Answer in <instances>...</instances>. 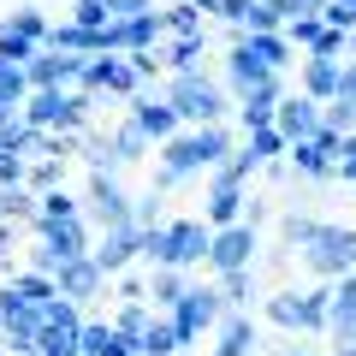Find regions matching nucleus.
Wrapping results in <instances>:
<instances>
[{
    "label": "nucleus",
    "mask_w": 356,
    "mask_h": 356,
    "mask_svg": "<svg viewBox=\"0 0 356 356\" xmlns=\"http://www.w3.org/2000/svg\"><path fill=\"white\" fill-rule=\"evenodd\" d=\"M208 243H214V232L202 220H172V226L143 232V250L154 255V267H191V261L208 255Z\"/></svg>",
    "instance_id": "obj_1"
},
{
    "label": "nucleus",
    "mask_w": 356,
    "mask_h": 356,
    "mask_svg": "<svg viewBox=\"0 0 356 356\" xmlns=\"http://www.w3.org/2000/svg\"><path fill=\"white\" fill-rule=\"evenodd\" d=\"M220 154H226V131L220 125H202V131H191V137H172L166 154H161V184H178L184 172H202Z\"/></svg>",
    "instance_id": "obj_2"
},
{
    "label": "nucleus",
    "mask_w": 356,
    "mask_h": 356,
    "mask_svg": "<svg viewBox=\"0 0 356 356\" xmlns=\"http://www.w3.org/2000/svg\"><path fill=\"white\" fill-rule=\"evenodd\" d=\"M303 261L315 267V273L344 280V273L356 267V232L350 226H315V238L303 243Z\"/></svg>",
    "instance_id": "obj_3"
},
{
    "label": "nucleus",
    "mask_w": 356,
    "mask_h": 356,
    "mask_svg": "<svg viewBox=\"0 0 356 356\" xmlns=\"http://www.w3.org/2000/svg\"><path fill=\"white\" fill-rule=\"evenodd\" d=\"M166 102H172V113L178 119H196V125H214L220 119V89L208 83V77H196V72H184V77H172V95H166Z\"/></svg>",
    "instance_id": "obj_4"
},
{
    "label": "nucleus",
    "mask_w": 356,
    "mask_h": 356,
    "mask_svg": "<svg viewBox=\"0 0 356 356\" xmlns=\"http://www.w3.org/2000/svg\"><path fill=\"white\" fill-rule=\"evenodd\" d=\"M267 315L280 327H327L332 321V291H315V297H273Z\"/></svg>",
    "instance_id": "obj_5"
},
{
    "label": "nucleus",
    "mask_w": 356,
    "mask_h": 356,
    "mask_svg": "<svg viewBox=\"0 0 356 356\" xmlns=\"http://www.w3.org/2000/svg\"><path fill=\"white\" fill-rule=\"evenodd\" d=\"M273 131H280L285 143H315L321 137V113L309 95H285L280 107H273Z\"/></svg>",
    "instance_id": "obj_6"
},
{
    "label": "nucleus",
    "mask_w": 356,
    "mask_h": 356,
    "mask_svg": "<svg viewBox=\"0 0 356 356\" xmlns=\"http://www.w3.org/2000/svg\"><path fill=\"white\" fill-rule=\"evenodd\" d=\"M214 315H220V291H184L178 297V315H172L178 344H191L202 327H214Z\"/></svg>",
    "instance_id": "obj_7"
},
{
    "label": "nucleus",
    "mask_w": 356,
    "mask_h": 356,
    "mask_svg": "<svg viewBox=\"0 0 356 356\" xmlns=\"http://www.w3.org/2000/svg\"><path fill=\"white\" fill-rule=\"evenodd\" d=\"M250 255H255V232L250 226H226V232H214V243H208V261H214L220 273H243Z\"/></svg>",
    "instance_id": "obj_8"
},
{
    "label": "nucleus",
    "mask_w": 356,
    "mask_h": 356,
    "mask_svg": "<svg viewBox=\"0 0 356 356\" xmlns=\"http://www.w3.org/2000/svg\"><path fill=\"white\" fill-rule=\"evenodd\" d=\"M89 102H77V95H60V89H36V102H30V125H77L83 119Z\"/></svg>",
    "instance_id": "obj_9"
},
{
    "label": "nucleus",
    "mask_w": 356,
    "mask_h": 356,
    "mask_svg": "<svg viewBox=\"0 0 356 356\" xmlns=\"http://www.w3.org/2000/svg\"><path fill=\"white\" fill-rule=\"evenodd\" d=\"M137 77H143L137 65H131V60H113V54H102V60L83 65V83H89V89H119V95H131Z\"/></svg>",
    "instance_id": "obj_10"
},
{
    "label": "nucleus",
    "mask_w": 356,
    "mask_h": 356,
    "mask_svg": "<svg viewBox=\"0 0 356 356\" xmlns=\"http://www.w3.org/2000/svg\"><path fill=\"white\" fill-rule=\"evenodd\" d=\"M339 83H344L339 60H321V54H309V60H303V89H309V102H339Z\"/></svg>",
    "instance_id": "obj_11"
},
{
    "label": "nucleus",
    "mask_w": 356,
    "mask_h": 356,
    "mask_svg": "<svg viewBox=\"0 0 356 356\" xmlns=\"http://www.w3.org/2000/svg\"><path fill=\"white\" fill-rule=\"evenodd\" d=\"M72 77H83V60H77V54H48V60H30V83H36V89H60V83H72Z\"/></svg>",
    "instance_id": "obj_12"
},
{
    "label": "nucleus",
    "mask_w": 356,
    "mask_h": 356,
    "mask_svg": "<svg viewBox=\"0 0 356 356\" xmlns=\"http://www.w3.org/2000/svg\"><path fill=\"white\" fill-rule=\"evenodd\" d=\"M137 250H143V232H137V226H119V232H107V243L95 250V267H102V273H113V267H125Z\"/></svg>",
    "instance_id": "obj_13"
},
{
    "label": "nucleus",
    "mask_w": 356,
    "mask_h": 356,
    "mask_svg": "<svg viewBox=\"0 0 356 356\" xmlns=\"http://www.w3.org/2000/svg\"><path fill=\"white\" fill-rule=\"evenodd\" d=\"M226 72H232V83H238L243 95H255V89H267V83H273V72H267V65L255 60V54L243 48V42H238V48H232V60H226Z\"/></svg>",
    "instance_id": "obj_14"
},
{
    "label": "nucleus",
    "mask_w": 356,
    "mask_h": 356,
    "mask_svg": "<svg viewBox=\"0 0 356 356\" xmlns=\"http://www.w3.org/2000/svg\"><path fill=\"white\" fill-rule=\"evenodd\" d=\"M36 226H42V238H48V250L60 261H77L83 255V226L77 220H36Z\"/></svg>",
    "instance_id": "obj_15"
},
{
    "label": "nucleus",
    "mask_w": 356,
    "mask_h": 356,
    "mask_svg": "<svg viewBox=\"0 0 356 356\" xmlns=\"http://www.w3.org/2000/svg\"><path fill=\"white\" fill-rule=\"evenodd\" d=\"M54 280H60V297H89L95 285H102V267L89 261V255H77V261H65Z\"/></svg>",
    "instance_id": "obj_16"
},
{
    "label": "nucleus",
    "mask_w": 356,
    "mask_h": 356,
    "mask_svg": "<svg viewBox=\"0 0 356 356\" xmlns=\"http://www.w3.org/2000/svg\"><path fill=\"white\" fill-rule=\"evenodd\" d=\"M131 119H137V131H143V137H166V143H172V125H178L172 102H149V95H143Z\"/></svg>",
    "instance_id": "obj_17"
},
{
    "label": "nucleus",
    "mask_w": 356,
    "mask_h": 356,
    "mask_svg": "<svg viewBox=\"0 0 356 356\" xmlns=\"http://www.w3.org/2000/svg\"><path fill=\"white\" fill-rule=\"evenodd\" d=\"M95 214H102V226H107V232L137 226V220H131V208H125V196H119L113 184H107V178H95Z\"/></svg>",
    "instance_id": "obj_18"
},
{
    "label": "nucleus",
    "mask_w": 356,
    "mask_h": 356,
    "mask_svg": "<svg viewBox=\"0 0 356 356\" xmlns=\"http://www.w3.org/2000/svg\"><path fill=\"white\" fill-rule=\"evenodd\" d=\"M243 48H250V54H255V60H261V65H267V72H280V65H285V60H291V42H285V36H280V30H273V36H243Z\"/></svg>",
    "instance_id": "obj_19"
},
{
    "label": "nucleus",
    "mask_w": 356,
    "mask_h": 356,
    "mask_svg": "<svg viewBox=\"0 0 356 356\" xmlns=\"http://www.w3.org/2000/svg\"><path fill=\"white\" fill-rule=\"evenodd\" d=\"M208 226H238V184H214V196H208Z\"/></svg>",
    "instance_id": "obj_20"
},
{
    "label": "nucleus",
    "mask_w": 356,
    "mask_h": 356,
    "mask_svg": "<svg viewBox=\"0 0 356 356\" xmlns=\"http://www.w3.org/2000/svg\"><path fill=\"white\" fill-rule=\"evenodd\" d=\"M24 83H30V72H24V65H6V60H0V119L13 113L18 102H24Z\"/></svg>",
    "instance_id": "obj_21"
},
{
    "label": "nucleus",
    "mask_w": 356,
    "mask_h": 356,
    "mask_svg": "<svg viewBox=\"0 0 356 356\" xmlns=\"http://www.w3.org/2000/svg\"><path fill=\"white\" fill-rule=\"evenodd\" d=\"M332 327H339V332L356 327V273H344L339 291H332Z\"/></svg>",
    "instance_id": "obj_22"
},
{
    "label": "nucleus",
    "mask_w": 356,
    "mask_h": 356,
    "mask_svg": "<svg viewBox=\"0 0 356 356\" xmlns=\"http://www.w3.org/2000/svg\"><path fill=\"white\" fill-rule=\"evenodd\" d=\"M137 350H143V356H172V350H178V332H172V321H149V332L137 339Z\"/></svg>",
    "instance_id": "obj_23"
},
{
    "label": "nucleus",
    "mask_w": 356,
    "mask_h": 356,
    "mask_svg": "<svg viewBox=\"0 0 356 356\" xmlns=\"http://www.w3.org/2000/svg\"><path fill=\"white\" fill-rule=\"evenodd\" d=\"M255 344V327H250V315H232L226 321V339H220V350L214 356H243Z\"/></svg>",
    "instance_id": "obj_24"
},
{
    "label": "nucleus",
    "mask_w": 356,
    "mask_h": 356,
    "mask_svg": "<svg viewBox=\"0 0 356 356\" xmlns=\"http://www.w3.org/2000/svg\"><path fill=\"white\" fill-rule=\"evenodd\" d=\"M0 60H6V65H24V60H36V42L0 24Z\"/></svg>",
    "instance_id": "obj_25"
},
{
    "label": "nucleus",
    "mask_w": 356,
    "mask_h": 356,
    "mask_svg": "<svg viewBox=\"0 0 356 356\" xmlns=\"http://www.w3.org/2000/svg\"><path fill=\"white\" fill-rule=\"evenodd\" d=\"M6 30H18V36H30V42H48V24H42L36 6H18V13L6 18Z\"/></svg>",
    "instance_id": "obj_26"
},
{
    "label": "nucleus",
    "mask_w": 356,
    "mask_h": 356,
    "mask_svg": "<svg viewBox=\"0 0 356 356\" xmlns=\"http://www.w3.org/2000/svg\"><path fill=\"white\" fill-rule=\"evenodd\" d=\"M321 36H327V24H321V18H291V24H285V42H303L309 54H315Z\"/></svg>",
    "instance_id": "obj_27"
},
{
    "label": "nucleus",
    "mask_w": 356,
    "mask_h": 356,
    "mask_svg": "<svg viewBox=\"0 0 356 356\" xmlns=\"http://www.w3.org/2000/svg\"><path fill=\"white\" fill-rule=\"evenodd\" d=\"M184 297V285H178V267H154V303H172Z\"/></svg>",
    "instance_id": "obj_28"
},
{
    "label": "nucleus",
    "mask_w": 356,
    "mask_h": 356,
    "mask_svg": "<svg viewBox=\"0 0 356 356\" xmlns=\"http://www.w3.org/2000/svg\"><path fill=\"white\" fill-rule=\"evenodd\" d=\"M102 13H107V24H125V18L149 13V0H102Z\"/></svg>",
    "instance_id": "obj_29"
},
{
    "label": "nucleus",
    "mask_w": 356,
    "mask_h": 356,
    "mask_svg": "<svg viewBox=\"0 0 356 356\" xmlns=\"http://www.w3.org/2000/svg\"><path fill=\"white\" fill-rule=\"evenodd\" d=\"M291 154H297V166H303V172H332V161L315 149V143H291Z\"/></svg>",
    "instance_id": "obj_30"
},
{
    "label": "nucleus",
    "mask_w": 356,
    "mask_h": 356,
    "mask_svg": "<svg viewBox=\"0 0 356 356\" xmlns=\"http://www.w3.org/2000/svg\"><path fill=\"white\" fill-rule=\"evenodd\" d=\"M273 149H291V143H285L280 131H255V137H250V161H267Z\"/></svg>",
    "instance_id": "obj_31"
},
{
    "label": "nucleus",
    "mask_w": 356,
    "mask_h": 356,
    "mask_svg": "<svg viewBox=\"0 0 356 356\" xmlns=\"http://www.w3.org/2000/svg\"><path fill=\"white\" fill-rule=\"evenodd\" d=\"M196 54H202V36H178V48H172V65H178V77L196 65Z\"/></svg>",
    "instance_id": "obj_32"
},
{
    "label": "nucleus",
    "mask_w": 356,
    "mask_h": 356,
    "mask_svg": "<svg viewBox=\"0 0 356 356\" xmlns=\"http://www.w3.org/2000/svg\"><path fill=\"white\" fill-rule=\"evenodd\" d=\"M143 143H149V137H143V131H137V119H131V125L119 131V143H113V149H119V161H137V154H143Z\"/></svg>",
    "instance_id": "obj_33"
},
{
    "label": "nucleus",
    "mask_w": 356,
    "mask_h": 356,
    "mask_svg": "<svg viewBox=\"0 0 356 356\" xmlns=\"http://www.w3.org/2000/svg\"><path fill=\"white\" fill-rule=\"evenodd\" d=\"M243 291H250V267H243V273H226V291H220V303L238 309V303H243Z\"/></svg>",
    "instance_id": "obj_34"
},
{
    "label": "nucleus",
    "mask_w": 356,
    "mask_h": 356,
    "mask_svg": "<svg viewBox=\"0 0 356 356\" xmlns=\"http://www.w3.org/2000/svg\"><path fill=\"white\" fill-rule=\"evenodd\" d=\"M18 178H24V166H18V154H6V149H0V184H18Z\"/></svg>",
    "instance_id": "obj_35"
},
{
    "label": "nucleus",
    "mask_w": 356,
    "mask_h": 356,
    "mask_svg": "<svg viewBox=\"0 0 356 356\" xmlns=\"http://www.w3.org/2000/svg\"><path fill=\"white\" fill-rule=\"evenodd\" d=\"M30 178H36V184H54V178H60V161H42L36 172H30Z\"/></svg>",
    "instance_id": "obj_36"
},
{
    "label": "nucleus",
    "mask_w": 356,
    "mask_h": 356,
    "mask_svg": "<svg viewBox=\"0 0 356 356\" xmlns=\"http://www.w3.org/2000/svg\"><path fill=\"white\" fill-rule=\"evenodd\" d=\"M339 344H344V356H356V327H350V332H339Z\"/></svg>",
    "instance_id": "obj_37"
},
{
    "label": "nucleus",
    "mask_w": 356,
    "mask_h": 356,
    "mask_svg": "<svg viewBox=\"0 0 356 356\" xmlns=\"http://www.w3.org/2000/svg\"><path fill=\"white\" fill-rule=\"evenodd\" d=\"M339 6H356V0H339Z\"/></svg>",
    "instance_id": "obj_38"
}]
</instances>
